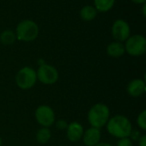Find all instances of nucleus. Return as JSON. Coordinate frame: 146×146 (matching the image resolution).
<instances>
[{
  "label": "nucleus",
  "mask_w": 146,
  "mask_h": 146,
  "mask_svg": "<svg viewBox=\"0 0 146 146\" xmlns=\"http://www.w3.org/2000/svg\"><path fill=\"white\" fill-rule=\"evenodd\" d=\"M37 73L30 67L21 68L15 75L16 86L21 90H28L33 87L37 82Z\"/></svg>",
  "instance_id": "obj_4"
},
{
  "label": "nucleus",
  "mask_w": 146,
  "mask_h": 146,
  "mask_svg": "<svg viewBox=\"0 0 146 146\" xmlns=\"http://www.w3.org/2000/svg\"><path fill=\"white\" fill-rule=\"evenodd\" d=\"M142 135L140 134V133L138 131V130H134V129H133L132 130V132H131V133H130V139L133 141V140H139V138L141 137Z\"/></svg>",
  "instance_id": "obj_20"
},
{
  "label": "nucleus",
  "mask_w": 146,
  "mask_h": 146,
  "mask_svg": "<svg viewBox=\"0 0 146 146\" xmlns=\"http://www.w3.org/2000/svg\"><path fill=\"white\" fill-rule=\"evenodd\" d=\"M83 143L86 146L97 145L101 139V132L100 129L96 127H90L86 131H84L82 139Z\"/></svg>",
  "instance_id": "obj_9"
},
{
  "label": "nucleus",
  "mask_w": 146,
  "mask_h": 146,
  "mask_svg": "<svg viewBox=\"0 0 146 146\" xmlns=\"http://www.w3.org/2000/svg\"><path fill=\"white\" fill-rule=\"evenodd\" d=\"M115 0H94V7L98 12H108L115 5Z\"/></svg>",
  "instance_id": "obj_14"
},
{
  "label": "nucleus",
  "mask_w": 146,
  "mask_h": 146,
  "mask_svg": "<svg viewBox=\"0 0 146 146\" xmlns=\"http://www.w3.org/2000/svg\"><path fill=\"white\" fill-rule=\"evenodd\" d=\"M68 123L63 121V120H58L56 122V128L60 129V130H64V129H67L68 127Z\"/></svg>",
  "instance_id": "obj_19"
},
{
  "label": "nucleus",
  "mask_w": 146,
  "mask_h": 146,
  "mask_svg": "<svg viewBox=\"0 0 146 146\" xmlns=\"http://www.w3.org/2000/svg\"><path fill=\"white\" fill-rule=\"evenodd\" d=\"M116 146H133V145L130 138H123L120 139V140L116 144Z\"/></svg>",
  "instance_id": "obj_18"
},
{
  "label": "nucleus",
  "mask_w": 146,
  "mask_h": 146,
  "mask_svg": "<svg viewBox=\"0 0 146 146\" xmlns=\"http://www.w3.org/2000/svg\"><path fill=\"white\" fill-rule=\"evenodd\" d=\"M146 91L145 81L142 79H134L127 86V92L133 98L142 96Z\"/></svg>",
  "instance_id": "obj_11"
},
{
  "label": "nucleus",
  "mask_w": 146,
  "mask_h": 146,
  "mask_svg": "<svg viewBox=\"0 0 146 146\" xmlns=\"http://www.w3.org/2000/svg\"><path fill=\"white\" fill-rule=\"evenodd\" d=\"M2 144H3V141H2V139L0 137V146H2Z\"/></svg>",
  "instance_id": "obj_24"
},
{
  "label": "nucleus",
  "mask_w": 146,
  "mask_h": 146,
  "mask_svg": "<svg viewBox=\"0 0 146 146\" xmlns=\"http://www.w3.org/2000/svg\"><path fill=\"white\" fill-rule=\"evenodd\" d=\"M131 1L137 4H145L146 3V0H131Z\"/></svg>",
  "instance_id": "obj_22"
},
{
  "label": "nucleus",
  "mask_w": 146,
  "mask_h": 146,
  "mask_svg": "<svg viewBox=\"0 0 146 146\" xmlns=\"http://www.w3.org/2000/svg\"><path fill=\"white\" fill-rule=\"evenodd\" d=\"M106 127L108 133L117 139L129 138L133 130V125L130 120L121 115H117L110 118Z\"/></svg>",
  "instance_id": "obj_1"
},
{
  "label": "nucleus",
  "mask_w": 146,
  "mask_h": 146,
  "mask_svg": "<svg viewBox=\"0 0 146 146\" xmlns=\"http://www.w3.org/2000/svg\"><path fill=\"white\" fill-rule=\"evenodd\" d=\"M16 40V36L15 32L12 30H5L0 34V41L5 45H10Z\"/></svg>",
  "instance_id": "obj_15"
},
{
  "label": "nucleus",
  "mask_w": 146,
  "mask_h": 146,
  "mask_svg": "<svg viewBox=\"0 0 146 146\" xmlns=\"http://www.w3.org/2000/svg\"><path fill=\"white\" fill-rule=\"evenodd\" d=\"M125 50L132 56H140L146 51V38L141 34L130 36L125 41Z\"/></svg>",
  "instance_id": "obj_5"
},
{
  "label": "nucleus",
  "mask_w": 146,
  "mask_h": 146,
  "mask_svg": "<svg viewBox=\"0 0 146 146\" xmlns=\"http://www.w3.org/2000/svg\"><path fill=\"white\" fill-rule=\"evenodd\" d=\"M37 79L44 85H53L59 78V73L57 69L49 64L43 63L38 68Z\"/></svg>",
  "instance_id": "obj_6"
},
{
  "label": "nucleus",
  "mask_w": 146,
  "mask_h": 146,
  "mask_svg": "<svg viewBox=\"0 0 146 146\" xmlns=\"http://www.w3.org/2000/svg\"><path fill=\"white\" fill-rule=\"evenodd\" d=\"M39 28L38 24L29 19H26L18 23L15 28L16 39L23 42H32L38 36Z\"/></svg>",
  "instance_id": "obj_3"
},
{
  "label": "nucleus",
  "mask_w": 146,
  "mask_h": 146,
  "mask_svg": "<svg viewBox=\"0 0 146 146\" xmlns=\"http://www.w3.org/2000/svg\"><path fill=\"white\" fill-rule=\"evenodd\" d=\"M35 119L42 127H50L55 123V112L48 105H39L35 110Z\"/></svg>",
  "instance_id": "obj_7"
},
{
  "label": "nucleus",
  "mask_w": 146,
  "mask_h": 146,
  "mask_svg": "<svg viewBox=\"0 0 146 146\" xmlns=\"http://www.w3.org/2000/svg\"><path fill=\"white\" fill-rule=\"evenodd\" d=\"M106 50H107V54L110 56L114 57V58H119L126 53L124 44H122L121 42H118V41L111 42L107 46Z\"/></svg>",
  "instance_id": "obj_12"
},
{
  "label": "nucleus",
  "mask_w": 146,
  "mask_h": 146,
  "mask_svg": "<svg viewBox=\"0 0 146 146\" xmlns=\"http://www.w3.org/2000/svg\"><path fill=\"white\" fill-rule=\"evenodd\" d=\"M137 124L142 130H146V110H144L137 117Z\"/></svg>",
  "instance_id": "obj_17"
},
{
  "label": "nucleus",
  "mask_w": 146,
  "mask_h": 146,
  "mask_svg": "<svg viewBox=\"0 0 146 146\" xmlns=\"http://www.w3.org/2000/svg\"><path fill=\"white\" fill-rule=\"evenodd\" d=\"M51 138V132L49 127H41L36 133V139L40 144H46Z\"/></svg>",
  "instance_id": "obj_16"
},
{
  "label": "nucleus",
  "mask_w": 146,
  "mask_h": 146,
  "mask_svg": "<svg viewBox=\"0 0 146 146\" xmlns=\"http://www.w3.org/2000/svg\"><path fill=\"white\" fill-rule=\"evenodd\" d=\"M95 146H112L110 144H109V143H98L97 145Z\"/></svg>",
  "instance_id": "obj_23"
},
{
  "label": "nucleus",
  "mask_w": 146,
  "mask_h": 146,
  "mask_svg": "<svg viewBox=\"0 0 146 146\" xmlns=\"http://www.w3.org/2000/svg\"><path fill=\"white\" fill-rule=\"evenodd\" d=\"M111 33L115 41L122 43L131 36V28L129 24L125 20L118 19L113 23Z\"/></svg>",
  "instance_id": "obj_8"
},
{
  "label": "nucleus",
  "mask_w": 146,
  "mask_h": 146,
  "mask_svg": "<svg viewBox=\"0 0 146 146\" xmlns=\"http://www.w3.org/2000/svg\"><path fill=\"white\" fill-rule=\"evenodd\" d=\"M98 13V12L95 9L94 6L86 5V6L81 8L80 12V18L83 21H92L97 17Z\"/></svg>",
  "instance_id": "obj_13"
},
{
  "label": "nucleus",
  "mask_w": 146,
  "mask_h": 146,
  "mask_svg": "<svg viewBox=\"0 0 146 146\" xmlns=\"http://www.w3.org/2000/svg\"><path fill=\"white\" fill-rule=\"evenodd\" d=\"M110 118V110L104 104H96L88 111L87 120L92 127L102 128L106 126L109 119Z\"/></svg>",
  "instance_id": "obj_2"
},
{
  "label": "nucleus",
  "mask_w": 146,
  "mask_h": 146,
  "mask_svg": "<svg viewBox=\"0 0 146 146\" xmlns=\"http://www.w3.org/2000/svg\"><path fill=\"white\" fill-rule=\"evenodd\" d=\"M139 145L146 146V135H142L139 139Z\"/></svg>",
  "instance_id": "obj_21"
},
{
  "label": "nucleus",
  "mask_w": 146,
  "mask_h": 146,
  "mask_svg": "<svg viewBox=\"0 0 146 146\" xmlns=\"http://www.w3.org/2000/svg\"><path fill=\"white\" fill-rule=\"evenodd\" d=\"M83 133H84V127L80 123L77 121H73L68 125L67 138L69 141L78 142L82 139Z\"/></svg>",
  "instance_id": "obj_10"
}]
</instances>
